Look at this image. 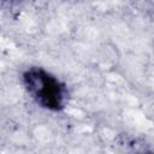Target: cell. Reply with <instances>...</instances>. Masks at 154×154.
I'll list each match as a JSON object with an SVG mask.
<instances>
[{
	"mask_svg": "<svg viewBox=\"0 0 154 154\" xmlns=\"http://www.w3.org/2000/svg\"><path fill=\"white\" fill-rule=\"evenodd\" d=\"M24 82L28 91L42 107L59 109L63 106V87L49 73L40 69H32L24 73Z\"/></svg>",
	"mask_w": 154,
	"mask_h": 154,
	"instance_id": "obj_1",
	"label": "cell"
}]
</instances>
